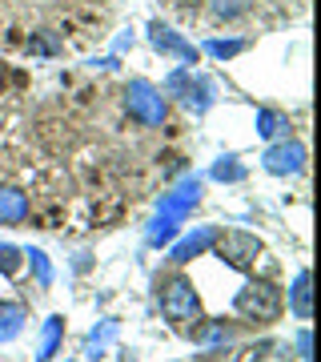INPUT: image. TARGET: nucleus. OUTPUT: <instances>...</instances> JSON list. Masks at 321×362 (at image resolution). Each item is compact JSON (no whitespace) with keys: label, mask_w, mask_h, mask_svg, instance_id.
I'll use <instances>...</instances> for the list:
<instances>
[{"label":"nucleus","mask_w":321,"mask_h":362,"mask_svg":"<svg viewBox=\"0 0 321 362\" xmlns=\"http://www.w3.org/2000/svg\"><path fill=\"white\" fill-rule=\"evenodd\" d=\"M197 202H201V177H185L177 189L161 194L157 214H161V218H173V221H185L193 209H197Z\"/></svg>","instance_id":"8"},{"label":"nucleus","mask_w":321,"mask_h":362,"mask_svg":"<svg viewBox=\"0 0 321 362\" xmlns=\"http://www.w3.org/2000/svg\"><path fill=\"white\" fill-rule=\"evenodd\" d=\"M157 298H161V314H165L169 322H177V326H189V322L197 326L201 322V298H197V290H193V282L185 278V274L161 278Z\"/></svg>","instance_id":"3"},{"label":"nucleus","mask_w":321,"mask_h":362,"mask_svg":"<svg viewBox=\"0 0 321 362\" xmlns=\"http://www.w3.org/2000/svg\"><path fill=\"white\" fill-rule=\"evenodd\" d=\"M217 226H197L193 233H185L181 242H173V250H169V262L173 266H185V262L201 258L205 250H213V242H217Z\"/></svg>","instance_id":"9"},{"label":"nucleus","mask_w":321,"mask_h":362,"mask_svg":"<svg viewBox=\"0 0 321 362\" xmlns=\"http://www.w3.org/2000/svg\"><path fill=\"white\" fill-rule=\"evenodd\" d=\"M68 362H77V358H68Z\"/></svg>","instance_id":"26"},{"label":"nucleus","mask_w":321,"mask_h":362,"mask_svg":"<svg viewBox=\"0 0 321 362\" xmlns=\"http://www.w3.org/2000/svg\"><path fill=\"white\" fill-rule=\"evenodd\" d=\"M25 258H28V266H32V274H37V286L49 290L52 286V266H49V258H44V250H28Z\"/></svg>","instance_id":"21"},{"label":"nucleus","mask_w":321,"mask_h":362,"mask_svg":"<svg viewBox=\"0 0 321 362\" xmlns=\"http://www.w3.org/2000/svg\"><path fill=\"white\" fill-rule=\"evenodd\" d=\"M233 310H237V318H245V322L269 326V322L281 318L285 298L273 282H245L241 290H237V298H233Z\"/></svg>","instance_id":"1"},{"label":"nucleus","mask_w":321,"mask_h":362,"mask_svg":"<svg viewBox=\"0 0 321 362\" xmlns=\"http://www.w3.org/2000/svg\"><path fill=\"white\" fill-rule=\"evenodd\" d=\"M28 322V310L20 302H0V342H13Z\"/></svg>","instance_id":"14"},{"label":"nucleus","mask_w":321,"mask_h":362,"mask_svg":"<svg viewBox=\"0 0 321 362\" xmlns=\"http://www.w3.org/2000/svg\"><path fill=\"white\" fill-rule=\"evenodd\" d=\"M209 8H213L217 21H241L253 8V0H209Z\"/></svg>","instance_id":"19"},{"label":"nucleus","mask_w":321,"mask_h":362,"mask_svg":"<svg viewBox=\"0 0 321 362\" xmlns=\"http://www.w3.org/2000/svg\"><path fill=\"white\" fill-rule=\"evenodd\" d=\"M149 45H153L157 52H165V57H173V61H181V65H197V57H201V49L193 45V40H185L173 25H161V21H153L149 25Z\"/></svg>","instance_id":"7"},{"label":"nucleus","mask_w":321,"mask_h":362,"mask_svg":"<svg viewBox=\"0 0 321 362\" xmlns=\"http://www.w3.org/2000/svg\"><path fill=\"white\" fill-rule=\"evenodd\" d=\"M193 342H197V346H205V350L225 346V342H233V326H225V322H201V326H193Z\"/></svg>","instance_id":"15"},{"label":"nucleus","mask_w":321,"mask_h":362,"mask_svg":"<svg viewBox=\"0 0 321 362\" xmlns=\"http://www.w3.org/2000/svg\"><path fill=\"white\" fill-rule=\"evenodd\" d=\"M297 358H301V362L313 358V330H309V326L297 330Z\"/></svg>","instance_id":"24"},{"label":"nucleus","mask_w":321,"mask_h":362,"mask_svg":"<svg viewBox=\"0 0 321 362\" xmlns=\"http://www.w3.org/2000/svg\"><path fill=\"white\" fill-rule=\"evenodd\" d=\"M249 49V40H205V52L209 57H217V61H229V57H237V52Z\"/></svg>","instance_id":"20"},{"label":"nucleus","mask_w":321,"mask_h":362,"mask_svg":"<svg viewBox=\"0 0 321 362\" xmlns=\"http://www.w3.org/2000/svg\"><path fill=\"white\" fill-rule=\"evenodd\" d=\"M213 250H217V258L229 266V270H253L257 258L265 254V246H261V238L257 233H245V230H229V233H217V242H213Z\"/></svg>","instance_id":"5"},{"label":"nucleus","mask_w":321,"mask_h":362,"mask_svg":"<svg viewBox=\"0 0 321 362\" xmlns=\"http://www.w3.org/2000/svg\"><path fill=\"white\" fill-rule=\"evenodd\" d=\"M161 93L165 97H177L189 113H209V105L217 101V89H213V81L209 77H201V73H193L189 65H181V69H173L165 81H161Z\"/></svg>","instance_id":"2"},{"label":"nucleus","mask_w":321,"mask_h":362,"mask_svg":"<svg viewBox=\"0 0 321 362\" xmlns=\"http://www.w3.org/2000/svg\"><path fill=\"white\" fill-rule=\"evenodd\" d=\"M289 310H293L297 322H309L313 318V294H309V270L293 274V286H289Z\"/></svg>","instance_id":"11"},{"label":"nucleus","mask_w":321,"mask_h":362,"mask_svg":"<svg viewBox=\"0 0 321 362\" xmlns=\"http://www.w3.org/2000/svg\"><path fill=\"white\" fill-rule=\"evenodd\" d=\"M116 338V322H101V330H92L89 338H85V358H101L104 346Z\"/></svg>","instance_id":"17"},{"label":"nucleus","mask_w":321,"mask_h":362,"mask_svg":"<svg viewBox=\"0 0 321 362\" xmlns=\"http://www.w3.org/2000/svg\"><path fill=\"white\" fill-rule=\"evenodd\" d=\"M261 165H265V173H273V177H293V173L305 169V145L293 141V137L269 141V149L261 153Z\"/></svg>","instance_id":"6"},{"label":"nucleus","mask_w":321,"mask_h":362,"mask_svg":"<svg viewBox=\"0 0 321 362\" xmlns=\"http://www.w3.org/2000/svg\"><path fill=\"white\" fill-rule=\"evenodd\" d=\"M61 342H64V318H61V314H52L49 322H44V330H40L37 362H52V358H56V350H61Z\"/></svg>","instance_id":"13"},{"label":"nucleus","mask_w":321,"mask_h":362,"mask_svg":"<svg viewBox=\"0 0 321 362\" xmlns=\"http://www.w3.org/2000/svg\"><path fill=\"white\" fill-rule=\"evenodd\" d=\"M253 362H293V350H289V342H265L253 354Z\"/></svg>","instance_id":"22"},{"label":"nucleus","mask_w":321,"mask_h":362,"mask_svg":"<svg viewBox=\"0 0 321 362\" xmlns=\"http://www.w3.org/2000/svg\"><path fill=\"white\" fill-rule=\"evenodd\" d=\"M20 262H25L20 250L8 246V242H0V274H16V270H20Z\"/></svg>","instance_id":"23"},{"label":"nucleus","mask_w":321,"mask_h":362,"mask_svg":"<svg viewBox=\"0 0 321 362\" xmlns=\"http://www.w3.org/2000/svg\"><path fill=\"white\" fill-rule=\"evenodd\" d=\"M28 221V194L16 185H0V226H20Z\"/></svg>","instance_id":"10"},{"label":"nucleus","mask_w":321,"mask_h":362,"mask_svg":"<svg viewBox=\"0 0 321 362\" xmlns=\"http://www.w3.org/2000/svg\"><path fill=\"white\" fill-rule=\"evenodd\" d=\"M289 129H293V121H289L281 109H257V137L281 141V137H289Z\"/></svg>","instance_id":"12"},{"label":"nucleus","mask_w":321,"mask_h":362,"mask_svg":"<svg viewBox=\"0 0 321 362\" xmlns=\"http://www.w3.org/2000/svg\"><path fill=\"white\" fill-rule=\"evenodd\" d=\"M125 113L137 121V125H161L169 117V101H165V93L157 89V85H149V81H128L125 85Z\"/></svg>","instance_id":"4"},{"label":"nucleus","mask_w":321,"mask_h":362,"mask_svg":"<svg viewBox=\"0 0 321 362\" xmlns=\"http://www.w3.org/2000/svg\"><path fill=\"white\" fill-rule=\"evenodd\" d=\"M177 230H181V221L161 218V214H157L153 226H149V233H145V238H149V246H169V242L177 238Z\"/></svg>","instance_id":"18"},{"label":"nucleus","mask_w":321,"mask_h":362,"mask_svg":"<svg viewBox=\"0 0 321 362\" xmlns=\"http://www.w3.org/2000/svg\"><path fill=\"white\" fill-rule=\"evenodd\" d=\"M28 49H32V52H56L61 45H56L52 37H32V40H28Z\"/></svg>","instance_id":"25"},{"label":"nucleus","mask_w":321,"mask_h":362,"mask_svg":"<svg viewBox=\"0 0 321 362\" xmlns=\"http://www.w3.org/2000/svg\"><path fill=\"white\" fill-rule=\"evenodd\" d=\"M209 177H213V181H225V185H233V181H245V165H241V161H237L233 153H225V157H217V161H213Z\"/></svg>","instance_id":"16"}]
</instances>
